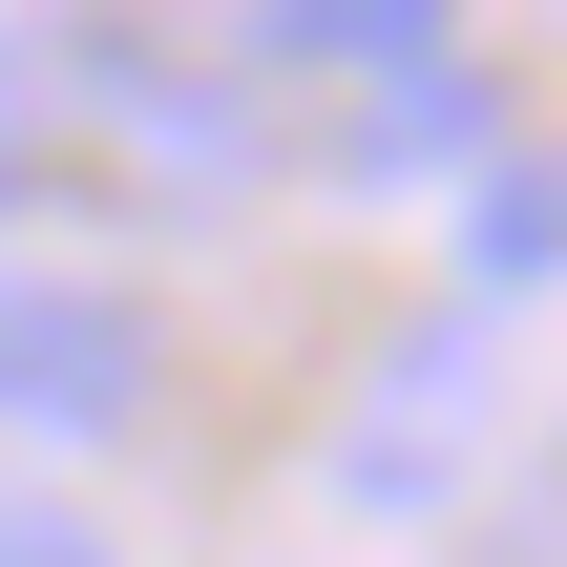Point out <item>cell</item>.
Returning a JSON list of instances; mask_svg holds the SVG:
<instances>
[{"instance_id":"obj_1","label":"cell","mask_w":567,"mask_h":567,"mask_svg":"<svg viewBox=\"0 0 567 567\" xmlns=\"http://www.w3.org/2000/svg\"><path fill=\"white\" fill-rule=\"evenodd\" d=\"M42 105H84V126H105L84 168H147V189H231V168H252V84H231V42L42 21V42H0V126H42Z\"/></svg>"},{"instance_id":"obj_2","label":"cell","mask_w":567,"mask_h":567,"mask_svg":"<svg viewBox=\"0 0 567 567\" xmlns=\"http://www.w3.org/2000/svg\"><path fill=\"white\" fill-rule=\"evenodd\" d=\"M147 400H168L147 295H126V274H42V252H0V442H126Z\"/></svg>"},{"instance_id":"obj_3","label":"cell","mask_w":567,"mask_h":567,"mask_svg":"<svg viewBox=\"0 0 567 567\" xmlns=\"http://www.w3.org/2000/svg\"><path fill=\"white\" fill-rule=\"evenodd\" d=\"M463 463H484V316H400L379 379L337 400V505L421 526V505H463Z\"/></svg>"},{"instance_id":"obj_4","label":"cell","mask_w":567,"mask_h":567,"mask_svg":"<svg viewBox=\"0 0 567 567\" xmlns=\"http://www.w3.org/2000/svg\"><path fill=\"white\" fill-rule=\"evenodd\" d=\"M463 274H484V295H547L567 274V147H505V168L463 189Z\"/></svg>"},{"instance_id":"obj_5","label":"cell","mask_w":567,"mask_h":567,"mask_svg":"<svg viewBox=\"0 0 567 567\" xmlns=\"http://www.w3.org/2000/svg\"><path fill=\"white\" fill-rule=\"evenodd\" d=\"M0 567H126V547H105V505H63V484L0 463Z\"/></svg>"},{"instance_id":"obj_6","label":"cell","mask_w":567,"mask_h":567,"mask_svg":"<svg viewBox=\"0 0 567 567\" xmlns=\"http://www.w3.org/2000/svg\"><path fill=\"white\" fill-rule=\"evenodd\" d=\"M484 567H567V442L505 484V526H484Z\"/></svg>"}]
</instances>
